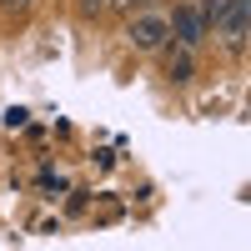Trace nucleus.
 <instances>
[{"label": "nucleus", "mask_w": 251, "mask_h": 251, "mask_svg": "<svg viewBox=\"0 0 251 251\" xmlns=\"http://www.w3.org/2000/svg\"><path fill=\"white\" fill-rule=\"evenodd\" d=\"M201 15H206V30L231 55L246 50V35H251V0H201Z\"/></svg>", "instance_id": "nucleus-1"}, {"label": "nucleus", "mask_w": 251, "mask_h": 251, "mask_svg": "<svg viewBox=\"0 0 251 251\" xmlns=\"http://www.w3.org/2000/svg\"><path fill=\"white\" fill-rule=\"evenodd\" d=\"M126 46L141 50V55H156L161 46H171V20H166V10H146L141 15L131 10V20H126Z\"/></svg>", "instance_id": "nucleus-2"}, {"label": "nucleus", "mask_w": 251, "mask_h": 251, "mask_svg": "<svg viewBox=\"0 0 251 251\" xmlns=\"http://www.w3.org/2000/svg\"><path fill=\"white\" fill-rule=\"evenodd\" d=\"M166 20H171V40H176V46H186V50H196L201 40L211 35V30H206V15H201V0H186V5H176Z\"/></svg>", "instance_id": "nucleus-3"}, {"label": "nucleus", "mask_w": 251, "mask_h": 251, "mask_svg": "<svg viewBox=\"0 0 251 251\" xmlns=\"http://www.w3.org/2000/svg\"><path fill=\"white\" fill-rule=\"evenodd\" d=\"M161 50H166V75H171L176 86L196 75V60H191V50H186V46H161Z\"/></svg>", "instance_id": "nucleus-4"}, {"label": "nucleus", "mask_w": 251, "mask_h": 251, "mask_svg": "<svg viewBox=\"0 0 251 251\" xmlns=\"http://www.w3.org/2000/svg\"><path fill=\"white\" fill-rule=\"evenodd\" d=\"M141 5H151V0H106V10H141Z\"/></svg>", "instance_id": "nucleus-5"}, {"label": "nucleus", "mask_w": 251, "mask_h": 251, "mask_svg": "<svg viewBox=\"0 0 251 251\" xmlns=\"http://www.w3.org/2000/svg\"><path fill=\"white\" fill-rule=\"evenodd\" d=\"M35 0H0V10H30Z\"/></svg>", "instance_id": "nucleus-6"}, {"label": "nucleus", "mask_w": 251, "mask_h": 251, "mask_svg": "<svg viewBox=\"0 0 251 251\" xmlns=\"http://www.w3.org/2000/svg\"><path fill=\"white\" fill-rule=\"evenodd\" d=\"M80 10H86V15H96V10H106V0H80Z\"/></svg>", "instance_id": "nucleus-7"}]
</instances>
